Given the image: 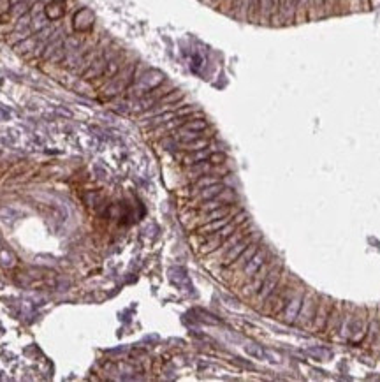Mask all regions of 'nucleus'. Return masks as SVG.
<instances>
[{
  "label": "nucleus",
  "mask_w": 380,
  "mask_h": 382,
  "mask_svg": "<svg viewBox=\"0 0 380 382\" xmlns=\"http://www.w3.org/2000/svg\"><path fill=\"white\" fill-rule=\"evenodd\" d=\"M136 67L137 64H127L120 69V73L117 76H113L108 83L104 85V95L106 97H115L118 93H122L124 90H127L128 86L134 83V76H136Z\"/></svg>",
  "instance_id": "f257e3e1"
},
{
  "label": "nucleus",
  "mask_w": 380,
  "mask_h": 382,
  "mask_svg": "<svg viewBox=\"0 0 380 382\" xmlns=\"http://www.w3.org/2000/svg\"><path fill=\"white\" fill-rule=\"evenodd\" d=\"M164 81H166V77H164V74L160 73V71L148 69L146 73L139 74V76L134 79V85L128 88V93H130L132 97L139 99L141 95L148 93L150 90H153L155 86H159L160 83H164Z\"/></svg>",
  "instance_id": "f03ea898"
},
{
  "label": "nucleus",
  "mask_w": 380,
  "mask_h": 382,
  "mask_svg": "<svg viewBox=\"0 0 380 382\" xmlns=\"http://www.w3.org/2000/svg\"><path fill=\"white\" fill-rule=\"evenodd\" d=\"M318 305V294L315 291H305V296L301 301V308H299L298 319H296V326L303 329H308L312 324V320L315 317V310Z\"/></svg>",
  "instance_id": "7ed1b4c3"
},
{
  "label": "nucleus",
  "mask_w": 380,
  "mask_h": 382,
  "mask_svg": "<svg viewBox=\"0 0 380 382\" xmlns=\"http://www.w3.org/2000/svg\"><path fill=\"white\" fill-rule=\"evenodd\" d=\"M283 275V266H282V261L280 259H276L275 264H273V268L269 270L268 277L264 278V282L262 286H260V289L257 291L255 294V300H257V308H260V306L264 305V301L268 300L269 294L275 291V287L278 286L280 282V278H282Z\"/></svg>",
  "instance_id": "20e7f679"
},
{
  "label": "nucleus",
  "mask_w": 380,
  "mask_h": 382,
  "mask_svg": "<svg viewBox=\"0 0 380 382\" xmlns=\"http://www.w3.org/2000/svg\"><path fill=\"white\" fill-rule=\"evenodd\" d=\"M333 305H334V301L331 300L329 296H318V305H317V310H315V317H314V320H312L308 331L315 333V335L324 331V326H326L327 317H329Z\"/></svg>",
  "instance_id": "39448f33"
},
{
  "label": "nucleus",
  "mask_w": 380,
  "mask_h": 382,
  "mask_svg": "<svg viewBox=\"0 0 380 382\" xmlns=\"http://www.w3.org/2000/svg\"><path fill=\"white\" fill-rule=\"evenodd\" d=\"M171 90H175V86L171 85V83H167V81L160 83L159 86H155V88L150 90L148 93L141 95L139 99L136 100V108L134 109H136V111H148V109L153 108L164 95H167Z\"/></svg>",
  "instance_id": "423d86ee"
},
{
  "label": "nucleus",
  "mask_w": 380,
  "mask_h": 382,
  "mask_svg": "<svg viewBox=\"0 0 380 382\" xmlns=\"http://www.w3.org/2000/svg\"><path fill=\"white\" fill-rule=\"evenodd\" d=\"M296 7H298V0H278L276 5V14L273 18L275 27H289L296 23Z\"/></svg>",
  "instance_id": "0eeeda50"
},
{
  "label": "nucleus",
  "mask_w": 380,
  "mask_h": 382,
  "mask_svg": "<svg viewBox=\"0 0 380 382\" xmlns=\"http://www.w3.org/2000/svg\"><path fill=\"white\" fill-rule=\"evenodd\" d=\"M305 287L299 286L296 289V293L292 294V298L287 301V305L283 306V310L278 313L280 319L289 326H294L296 324V319H298V313H299V308H301V301H303V296H305Z\"/></svg>",
  "instance_id": "6e6552de"
},
{
  "label": "nucleus",
  "mask_w": 380,
  "mask_h": 382,
  "mask_svg": "<svg viewBox=\"0 0 380 382\" xmlns=\"http://www.w3.org/2000/svg\"><path fill=\"white\" fill-rule=\"evenodd\" d=\"M231 14L240 19H247V21L257 23V18H259V0H236Z\"/></svg>",
  "instance_id": "1a4fd4ad"
},
{
  "label": "nucleus",
  "mask_w": 380,
  "mask_h": 382,
  "mask_svg": "<svg viewBox=\"0 0 380 382\" xmlns=\"http://www.w3.org/2000/svg\"><path fill=\"white\" fill-rule=\"evenodd\" d=\"M269 259V250L266 247H260L257 248V252L252 255V259H250L249 263L245 264V268L241 271H243V278H245V282H249L250 278L253 277V275L257 273V271L260 270V266H262L266 261Z\"/></svg>",
  "instance_id": "9d476101"
},
{
  "label": "nucleus",
  "mask_w": 380,
  "mask_h": 382,
  "mask_svg": "<svg viewBox=\"0 0 380 382\" xmlns=\"http://www.w3.org/2000/svg\"><path fill=\"white\" fill-rule=\"evenodd\" d=\"M275 261L276 259H273V261H266V263L260 266V270L257 271L255 275H253L252 278H250L249 282H247V286L243 287V294L245 296H255L257 294V291L260 289V286H262V282H264V278L268 277V273H269V270L273 268V264H275Z\"/></svg>",
  "instance_id": "9b49d317"
},
{
  "label": "nucleus",
  "mask_w": 380,
  "mask_h": 382,
  "mask_svg": "<svg viewBox=\"0 0 380 382\" xmlns=\"http://www.w3.org/2000/svg\"><path fill=\"white\" fill-rule=\"evenodd\" d=\"M117 55H118L117 50H111V51H109V48L104 51V53L99 55V57L92 62V66H90L88 69L85 71V79H93V77H101L102 73L106 71V66H108V62L111 60L113 57H117Z\"/></svg>",
  "instance_id": "f8f14e48"
},
{
  "label": "nucleus",
  "mask_w": 380,
  "mask_h": 382,
  "mask_svg": "<svg viewBox=\"0 0 380 382\" xmlns=\"http://www.w3.org/2000/svg\"><path fill=\"white\" fill-rule=\"evenodd\" d=\"M296 289H298V282L285 284V286L282 287V291L278 293V296L275 298V301H273V306L271 310H269V313H271V315H278L283 310V306L287 305V301L292 298V294L296 293Z\"/></svg>",
  "instance_id": "ddd939ff"
},
{
  "label": "nucleus",
  "mask_w": 380,
  "mask_h": 382,
  "mask_svg": "<svg viewBox=\"0 0 380 382\" xmlns=\"http://www.w3.org/2000/svg\"><path fill=\"white\" fill-rule=\"evenodd\" d=\"M252 241H255V236H253V232H250V234H247L243 239H240L234 247H231L229 250L225 252L224 259H222V266H229V264H233L234 261H236L238 257H240V254L245 250V248L249 247Z\"/></svg>",
  "instance_id": "4468645a"
},
{
  "label": "nucleus",
  "mask_w": 380,
  "mask_h": 382,
  "mask_svg": "<svg viewBox=\"0 0 380 382\" xmlns=\"http://www.w3.org/2000/svg\"><path fill=\"white\" fill-rule=\"evenodd\" d=\"M276 5H278V0H259V18H257V23L271 25L273 18L276 14Z\"/></svg>",
  "instance_id": "2eb2a0df"
},
{
  "label": "nucleus",
  "mask_w": 380,
  "mask_h": 382,
  "mask_svg": "<svg viewBox=\"0 0 380 382\" xmlns=\"http://www.w3.org/2000/svg\"><path fill=\"white\" fill-rule=\"evenodd\" d=\"M341 317H343V310H341V305L334 303L333 308H331L329 317H327V322H326V326H324V331H322V335L333 336L334 333H336L338 329H340Z\"/></svg>",
  "instance_id": "dca6fc26"
},
{
  "label": "nucleus",
  "mask_w": 380,
  "mask_h": 382,
  "mask_svg": "<svg viewBox=\"0 0 380 382\" xmlns=\"http://www.w3.org/2000/svg\"><path fill=\"white\" fill-rule=\"evenodd\" d=\"M213 152H217L213 147H208V148H202V150H197V152H189L187 155H183L182 157V162L185 164V166H192V164H197V162H202V160H208L210 158V155L213 153Z\"/></svg>",
  "instance_id": "f3484780"
},
{
  "label": "nucleus",
  "mask_w": 380,
  "mask_h": 382,
  "mask_svg": "<svg viewBox=\"0 0 380 382\" xmlns=\"http://www.w3.org/2000/svg\"><path fill=\"white\" fill-rule=\"evenodd\" d=\"M224 189H225V185H224L222 182L213 183V185H210V187H206V189H202L199 194H195V196H194V201H192V205H190V206H197L199 203H202V201L213 199V197L218 196V194H220Z\"/></svg>",
  "instance_id": "a211bd4d"
},
{
  "label": "nucleus",
  "mask_w": 380,
  "mask_h": 382,
  "mask_svg": "<svg viewBox=\"0 0 380 382\" xmlns=\"http://www.w3.org/2000/svg\"><path fill=\"white\" fill-rule=\"evenodd\" d=\"M93 21H95V16L90 9H81L78 14L74 16V28L76 30H88L93 27Z\"/></svg>",
  "instance_id": "6ab92c4d"
},
{
  "label": "nucleus",
  "mask_w": 380,
  "mask_h": 382,
  "mask_svg": "<svg viewBox=\"0 0 380 382\" xmlns=\"http://www.w3.org/2000/svg\"><path fill=\"white\" fill-rule=\"evenodd\" d=\"M218 182H222L218 174H204V176H199L197 180H194L192 185H190V194L195 196V194H199L202 189H206V187H210V185L218 183Z\"/></svg>",
  "instance_id": "aec40b11"
},
{
  "label": "nucleus",
  "mask_w": 380,
  "mask_h": 382,
  "mask_svg": "<svg viewBox=\"0 0 380 382\" xmlns=\"http://www.w3.org/2000/svg\"><path fill=\"white\" fill-rule=\"evenodd\" d=\"M257 248H259V243H257V241H252V243H250L249 247H247L243 252H241L240 257H238L233 264H229L227 268H231V270H243L245 264L249 263L250 259H252V255L257 252Z\"/></svg>",
  "instance_id": "412c9836"
},
{
  "label": "nucleus",
  "mask_w": 380,
  "mask_h": 382,
  "mask_svg": "<svg viewBox=\"0 0 380 382\" xmlns=\"http://www.w3.org/2000/svg\"><path fill=\"white\" fill-rule=\"evenodd\" d=\"M234 215H229V217H224V219H218V220H211V222H206V224L199 226L197 228V234H213L217 232L218 229H222L224 226H227L233 220Z\"/></svg>",
  "instance_id": "4be33fe9"
},
{
  "label": "nucleus",
  "mask_w": 380,
  "mask_h": 382,
  "mask_svg": "<svg viewBox=\"0 0 380 382\" xmlns=\"http://www.w3.org/2000/svg\"><path fill=\"white\" fill-rule=\"evenodd\" d=\"M210 138H197L194 141H189V143H176L175 148L182 152H197V150H202V148H208L210 147Z\"/></svg>",
  "instance_id": "5701e85b"
},
{
  "label": "nucleus",
  "mask_w": 380,
  "mask_h": 382,
  "mask_svg": "<svg viewBox=\"0 0 380 382\" xmlns=\"http://www.w3.org/2000/svg\"><path fill=\"white\" fill-rule=\"evenodd\" d=\"M122 62H124V57H122L120 53H118L117 57H113L111 60L108 62L106 71L102 73L101 77H104V79H111L113 76H117V74L120 73V69H122Z\"/></svg>",
  "instance_id": "b1692460"
},
{
  "label": "nucleus",
  "mask_w": 380,
  "mask_h": 382,
  "mask_svg": "<svg viewBox=\"0 0 380 382\" xmlns=\"http://www.w3.org/2000/svg\"><path fill=\"white\" fill-rule=\"evenodd\" d=\"M310 5H312V0H298L296 23H305V21L310 19Z\"/></svg>",
  "instance_id": "393cba45"
},
{
  "label": "nucleus",
  "mask_w": 380,
  "mask_h": 382,
  "mask_svg": "<svg viewBox=\"0 0 380 382\" xmlns=\"http://www.w3.org/2000/svg\"><path fill=\"white\" fill-rule=\"evenodd\" d=\"M326 18V0H312L310 5V19Z\"/></svg>",
  "instance_id": "a878e982"
},
{
  "label": "nucleus",
  "mask_w": 380,
  "mask_h": 382,
  "mask_svg": "<svg viewBox=\"0 0 380 382\" xmlns=\"http://www.w3.org/2000/svg\"><path fill=\"white\" fill-rule=\"evenodd\" d=\"M0 264L4 268H12L16 264V255L12 254V250H9L5 245L0 248Z\"/></svg>",
  "instance_id": "bb28decb"
},
{
  "label": "nucleus",
  "mask_w": 380,
  "mask_h": 382,
  "mask_svg": "<svg viewBox=\"0 0 380 382\" xmlns=\"http://www.w3.org/2000/svg\"><path fill=\"white\" fill-rule=\"evenodd\" d=\"M44 12L50 19H59L63 16V5L60 2H53V4H48L44 7Z\"/></svg>",
  "instance_id": "cd10ccee"
},
{
  "label": "nucleus",
  "mask_w": 380,
  "mask_h": 382,
  "mask_svg": "<svg viewBox=\"0 0 380 382\" xmlns=\"http://www.w3.org/2000/svg\"><path fill=\"white\" fill-rule=\"evenodd\" d=\"M247 352H249L252 358H257V359H262L264 356H266L264 349L259 347V345H255V344H249V345H247Z\"/></svg>",
  "instance_id": "c85d7f7f"
},
{
  "label": "nucleus",
  "mask_w": 380,
  "mask_h": 382,
  "mask_svg": "<svg viewBox=\"0 0 380 382\" xmlns=\"http://www.w3.org/2000/svg\"><path fill=\"white\" fill-rule=\"evenodd\" d=\"M11 12H12L14 16H25V14L28 12V4L25 2V0H21V2H18V4L12 5Z\"/></svg>",
  "instance_id": "c756f323"
},
{
  "label": "nucleus",
  "mask_w": 380,
  "mask_h": 382,
  "mask_svg": "<svg viewBox=\"0 0 380 382\" xmlns=\"http://www.w3.org/2000/svg\"><path fill=\"white\" fill-rule=\"evenodd\" d=\"M340 12V0H326V16Z\"/></svg>",
  "instance_id": "7c9ffc66"
},
{
  "label": "nucleus",
  "mask_w": 380,
  "mask_h": 382,
  "mask_svg": "<svg viewBox=\"0 0 380 382\" xmlns=\"http://www.w3.org/2000/svg\"><path fill=\"white\" fill-rule=\"evenodd\" d=\"M213 166H222V164L227 160V155L225 153H222V152H213V153L210 155V158H208Z\"/></svg>",
  "instance_id": "2f4dec72"
},
{
  "label": "nucleus",
  "mask_w": 380,
  "mask_h": 382,
  "mask_svg": "<svg viewBox=\"0 0 380 382\" xmlns=\"http://www.w3.org/2000/svg\"><path fill=\"white\" fill-rule=\"evenodd\" d=\"M65 53H67V46H65V44H62V46H60L59 50H57L53 55H51L50 60H51V62H53V64L60 62V60H62V58L65 57Z\"/></svg>",
  "instance_id": "473e14b6"
},
{
  "label": "nucleus",
  "mask_w": 380,
  "mask_h": 382,
  "mask_svg": "<svg viewBox=\"0 0 380 382\" xmlns=\"http://www.w3.org/2000/svg\"><path fill=\"white\" fill-rule=\"evenodd\" d=\"M234 4H236V0H222L220 9H222L224 12H229V14H231V11H233Z\"/></svg>",
  "instance_id": "72a5a7b5"
},
{
  "label": "nucleus",
  "mask_w": 380,
  "mask_h": 382,
  "mask_svg": "<svg viewBox=\"0 0 380 382\" xmlns=\"http://www.w3.org/2000/svg\"><path fill=\"white\" fill-rule=\"evenodd\" d=\"M356 2V11L357 9H368V0H350L349 4H350V7H352V4Z\"/></svg>",
  "instance_id": "f704fd0d"
},
{
  "label": "nucleus",
  "mask_w": 380,
  "mask_h": 382,
  "mask_svg": "<svg viewBox=\"0 0 380 382\" xmlns=\"http://www.w3.org/2000/svg\"><path fill=\"white\" fill-rule=\"evenodd\" d=\"M5 120H9V111L0 106V122H5Z\"/></svg>",
  "instance_id": "c9c22d12"
},
{
  "label": "nucleus",
  "mask_w": 380,
  "mask_h": 382,
  "mask_svg": "<svg viewBox=\"0 0 380 382\" xmlns=\"http://www.w3.org/2000/svg\"><path fill=\"white\" fill-rule=\"evenodd\" d=\"M202 2L213 5V7H220V4H222V0H202Z\"/></svg>",
  "instance_id": "e433bc0d"
},
{
  "label": "nucleus",
  "mask_w": 380,
  "mask_h": 382,
  "mask_svg": "<svg viewBox=\"0 0 380 382\" xmlns=\"http://www.w3.org/2000/svg\"><path fill=\"white\" fill-rule=\"evenodd\" d=\"M350 0H340V7H347V4H349ZM341 12H347V9H341Z\"/></svg>",
  "instance_id": "4c0bfd02"
},
{
  "label": "nucleus",
  "mask_w": 380,
  "mask_h": 382,
  "mask_svg": "<svg viewBox=\"0 0 380 382\" xmlns=\"http://www.w3.org/2000/svg\"><path fill=\"white\" fill-rule=\"evenodd\" d=\"M372 2H373L375 5H380V0H372Z\"/></svg>",
  "instance_id": "58836bf2"
},
{
  "label": "nucleus",
  "mask_w": 380,
  "mask_h": 382,
  "mask_svg": "<svg viewBox=\"0 0 380 382\" xmlns=\"http://www.w3.org/2000/svg\"><path fill=\"white\" fill-rule=\"evenodd\" d=\"M4 247V241H2V238H0V248Z\"/></svg>",
  "instance_id": "ea45409f"
},
{
  "label": "nucleus",
  "mask_w": 380,
  "mask_h": 382,
  "mask_svg": "<svg viewBox=\"0 0 380 382\" xmlns=\"http://www.w3.org/2000/svg\"><path fill=\"white\" fill-rule=\"evenodd\" d=\"M57 2H60V0H57Z\"/></svg>",
  "instance_id": "a19ab883"
}]
</instances>
